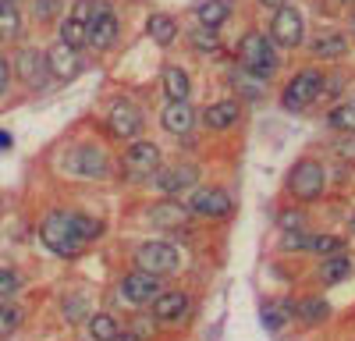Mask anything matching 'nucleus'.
<instances>
[{"instance_id":"obj_15","label":"nucleus","mask_w":355,"mask_h":341,"mask_svg":"<svg viewBox=\"0 0 355 341\" xmlns=\"http://www.w3.org/2000/svg\"><path fill=\"white\" fill-rule=\"evenodd\" d=\"M153 178H157V189H160L164 195H182L185 189H192V185L199 182V167H192V164H174V167H160Z\"/></svg>"},{"instance_id":"obj_28","label":"nucleus","mask_w":355,"mask_h":341,"mask_svg":"<svg viewBox=\"0 0 355 341\" xmlns=\"http://www.w3.org/2000/svg\"><path fill=\"white\" fill-rule=\"evenodd\" d=\"M327 125L341 135H355V100H345L338 103L331 114H327Z\"/></svg>"},{"instance_id":"obj_37","label":"nucleus","mask_w":355,"mask_h":341,"mask_svg":"<svg viewBox=\"0 0 355 341\" xmlns=\"http://www.w3.org/2000/svg\"><path fill=\"white\" fill-rule=\"evenodd\" d=\"M11 78H15V68H11V61L4 53H0V96L8 93V85H11Z\"/></svg>"},{"instance_id":"obj_8","label":"nucleus","mask_w":355,"mask_h":341,"mask_svg":"<svg viewBox=\"0 0 355 341\" xmlns=\"http://www.w3.org/2000/svg\"><path fill=\"white\" fill-rule=\"evenodd\" d=\"M64 167L78 178H107L110 175V160H107L103 146H75L68 153Z\"/></svg>"},{"instance_id":"obj_7","label":"nucleus","mask_w":355,"mask_h":341,"mask_svg":"<svg viewBox=\"0 0 355 341\" xmlns=\"http://www.w3.org/2000/svg\"><path fill=\"white\" fill-rule=\"evenodd\" d=\"M121 170L128 178H153L160 170V146L157 142H132L121 157Z\"/></svg>"},{"instance_id":"obj_24","label":"nucleus","mask_w":355,"mask_h":341,"mask_svg":"<svg viewBox=\"0 0 355 341\" xmlns=\"http://www.w3.org/2000/svg\"><path fill=\"white\" fill-rule=\"evenodd\" d=\"M231 8H234V0H202V4L196 8V18L206 28H217L231 18Z\"/></svg>"},{"instance_id":"obj_1","label":"nucleus","mask_w":355,"mask_h":341,"mask_svg":"<svg viewBox=\"0 0 355 341\" xmlns=\"http://www.w3.org/2000/svg\"><path fill=\"white\" fill-rule=\"evenodd\" d=\"M40 242L53 252V256H61V260H75V256H82L85 242L78 238L75 231V220H71V210H53L43 217L40 224Z\"/></svg>"},{"instance_id":"obj_12","label":"nucleus","mask_w":355,"mask_h":341,"mask_svg":"<svg viewBox=\"0 0 355 341\" xmlns=\"http://www.w3.org/2000/svg\"><path fill=\"white\" fill-rule=\"evenodd\" d=\"M117 36H121V21H117V15H114L110 4H100V8H96V18L89 21V43H85V46L110 50V46L117 43Z\"/></svg>"},{"instance_id":"obj_21","label":"nucleus","mask_w":355,"mask_h":341,"mask_svg":"<svg viewBox=\"0 0 355 341\" xmlns=\"http://www.w3.org/2000/svg\"><path fill=\"white\" fill-rule=\"evenodd\" d=\"M348 274H352V256H348L345 249L334 252V256H323V260H320V270H316L320 284H341Z\"/></svg>"},{"instance_id":"obj_19","label":"nucleus","mask_w":355,"mask_h":341,"mask_svg":"<svg viewBox=\"0 0 355 341\" xmlns=\"http://www.w3.org/2000/svg\"><path fill=\"white\" fill-rule=\"evenodd\" d=\"M189 217H192L189 203H178L174 195H171V199H164V203H157V207L150 210V220H153L157 227H182Z\"/></svg>"},{"instance_id":"obj_10","label":"nucleus","mask_w":355,"mask_h":341,"mask_svg":"<svg viewBox=\"0 0 355 341\" xmlns=\"http://www.w3.org/2000/svg\"><path fill=\"white\" fill-rule=\"evenodd\" d=\"M160 292H164V288H160V277L150 274V270H139V267H135L132 274L121 277V295H125L132 306H150Z\"/></svg>"},{"instance_id":"obj_33","label":"nucleus","mask_w":355,"mask_h":341,"mask_svg":"<svg viewBox=\"0 0 355 341\" xmlns=\"http://www.w3.org/2000/svg\"><path fill=\"white\" fill-rule=\"evenodd\" d=\"M306 249L316 252V256H334V252L345 249V242H341L338 235H309V245H306Z\"/></svg>"},{"instance_id":"obj_44","label":"nucleus","mask_w":355,"mask_h":341,"mask_svg":"<svg viewBox=\"0 0 355 341\" xmlns=\"http://www.w3.org/2000/svg\"><path fill=\"white\" fill-rule=\"evenodd\" d=\"M259 4H266V8H281V4H288V0H259Z\"/></svg>"},{"instance_id":"obj_30","label":"nucleus","mask_w":355,"mask_h":341,"mask_svg":"<svg viewBox=\"0 0 355 341\" xmlns=\"http://www.w3.org/2000/svg\"><path fill=\"white\" fill-rule=\"evenodd\" d=\"M25 320V313L15 306V302H0V338H11Z\"/></svg>"},{"instance_id":"obj_31","label":"nucleus","mask_w":355,"mask_h":341,"mask_svg":"<svg viewBox=\"0 0 355 341\" xmlns=\"http://www.w3.org/2000/svg\"><path fill=\"white\" fill-rule=\"evenodd\" d=\"M21 33V15L15 4H0V40H15Z\"/></svg>"},{"instance_id":"obj_6","label":"nucleus","mask_w":355,"mask_h":341,"mask_svg":"<svg viewBox=\"0 0 355 341\" xmlns=\"http://www.w3.org/2000/svg\"><path fill=\"white\" fill-rule=\"evenodd\" d=\"M189 210H192V217L224 220V217H231V210H234V199H231L224 189H217V185H206V189H196V192H192Z\"/></svg>"},{"instance_id":"obj_45","label":"nucleus","mask_w":355,"mask_h":341,"mask_svg":"<svg viewBox=\"0 0 355 341\" xmlns=\"http://www.w3.org/2000/svg\"><path fill=\"white\" fill-rule=\"evenodd\" d=\"M352 235H355V217H352Z\"/></svg>"},{"instance_id":"obj_23","label":"nucleus","mask_w":355,"mask_h":341,"mask_svg":"<svg viewBox=\"0 0 355 341\" xmlns=\"http://www.w3.org/2000/svg\"><path fill=\"white\" fill-rule=\"evenodd\" d=\"M160 85H164L167 100H189V93H192V82H189L185 68H178V64H167V68H164Z\"/></svg>"},{"instance_id":"obj_4","label":"nucleus","mask_w":355,"mask_h":341,"mask_svg":"<svg viewBox=\"0 0 355 341\" xmlns=\"http://www.w3.org/2000/svg\"><path fill=\"white\" fill-rule=\"evenodd\" d=\"M323 89H327V78H323L316 68H306V71H299L284 85L281 103H284V110H306V107H313L323 96Z\"/></svg>"},{"instance_id":"obj_47","label":"nucleus","mask_w":355,"mask_h":341,"mask_svg":"<svg viewBox=\"0 0 355 341\" xmlns=\"http://www.w3.org/2000/svg\"><path fill=\"white\" fill-rule=\"evenodd\" d=\"M345 4H355V0H345Z\"/></svg>"},{"instance_id":"obj_40","label":"nucleus","mask_w":355,"mask_h":341,"mask_svg":"<svg viewBox=\"0 0 355 341\" xmlns=\"http://www.w3.org/2000/svg\"><path fill=\"white\" fill-rule=\"evenodd\" d=\"M281 227L284 231H302V213H281Z\"/></svg>"},{"instance_id":"obj_9","label":"nucleus","mask_w":355,"mask_h":341,"mask_svg":"<svg viewBox=\"0 0 355 341\" xmlns=\"http://www.w3.org/2000/svg\"><path fill=\"white\" fill-rule=\"evenodd\" d=\"M306 36V21H302V11L299 8H288L281 4L274 11V21H270V40L281 43V46H299Z\"/></svg>"},{"instance_id":"obj_22","label":"nucleus","mask_w":355,"mask_h":341,"mask_svg":"<svg viewBox=\"0 0 355 341\" xmlns=\"http://www.w3.org/2000/svg\"><path fill=\"white\" fill-rule=\"evenodd\" d=\"M327 317H331V306H327V299H320V295H309V299L295 302V320L306 324V327H316Z\"/></svg>"},{"instance_id":"obj_42","label":"nucleus","mask_w":355,"mask_h":341,"mask_svg":"<svg viewBox=\"0 0 355 341\" xmlns=\"http://www.w3.org/2000/svg\"><path fill=\"white\" fill-rule=\"evenodd\" d=\"M117 341H142V334H135V331H121V334H117Z\"/></svg>"},{"instance_id":"obj_20","label":"nucleus","mask_w":355,"mask_h":341,"mask_svg":"<svg viewBox=\"0 0 355 341\" xmlns=\"http://www.w3.org/2000/svg\"><path fill=\"white\" fill-rule=\"evenodd\" d=\"M309 53L320 57V61H338V57L348 53V36L345 33H320L309 43Z\"/></svg>"},{"instance_id":"obj_16","label":"nucleus","mask_w":355,"mask_h":341,"mask_svg":"<svg viewBox=\"0 0 355 341\" xmlns=\"http://www.w3.org/2000/svg\"><path fill=\"white\" fill-rule=\"evenodd\" d=\"M46 64H50V75H53V78L71 82V78L82 71V57H78L75 46H68L64 40H57V43L46 50Z\"/></svg>"},{"instance_id":"obj_39","label":"nucleus","mask_w":355,"mask_h":341,"mask_svg":"<svg viewBox=\"0 0 355 341\" xmlns=\"http://www.w3.org/2000/svg\"><path fill=\"white\" fill-rule=\"evenodd\" d=\"M57 15V0H36V18L40 21H50Z\"/></svg>"},{"instance_id":"obj_11","label":"nucleus","mask_w":355,"mask_h":341,"mask_svg":"<svg viewBox=\"0 0 355 341\" xmlns=\"http://www.w3.org/2000/svg\"><path fill=\"white\" fill-rule=\"evenodd\" d=\"M15 75L28 85V89H43L46 85V78H50V64H46V53H40V50H33V46H25V50H18V57H15Z\"/></svg>"},{"instance_id":"obj_34","label":"nucleus","mask_w":355,"mask_h":341,"mask_svg":"<svg viewBox=\"0 0 355 341\" xmlns=\"http://www.w3.org/2000/svg\"><path fill=\"white\" fill-rule=\"evenodd\" d=\"M21 292V277L15 270H0V302H11Z\"/></svg>"},{"instance_id":"obj_14","label":"nucleus","mask_w":355,"mask_h":341,"mask_svg":"<svg viewBox=\"0 0 355 341\" xmlns=\"http://www.w3.org/2000/svg\"><path fill=\"white\" fill-rule=\"evenodd\" d=\"M150 306H153V317H157L160 324H178V320L189 317L192 299H189V292H182V288H171V292H160Z\"/></svg>"},{"instance_id":"obj_17","label":"nucleus","mask_w":355,"mask_h":341,"mask_svg":"<svg viewBox=\"0 0 355 341\" xmlns=\"http://www.w3.org/2000/svg\"><path fill=\"white\" fill-rule=\"evenodd\" d=\"M239 118H242V107L234 100H217L202 110V125L210 132H227V128L239 125Z\"/></svg>"},{"instance_id":"obj_3","label":"nucleus","mask_w":355,"mask_h":341,"mask_svg":"<svg viewBox=\"0 0 355 341\" xmlns=\"http://www.w3.org/2000/svg\"><path fill=\"white\" fill-rule=\"evenodd\" d=\"M323 185H327V170H323L320 160H309L302 157L299 164H291L288 170V192L302 203H313V199L323 195Z\"/></svg>"},{"instance_id":"obj_48","label":"nucleus","mask_w":355,"mask_h":341,"mask_svg":"<svg viewBox=\"0 0 355 341\" xmlns=\"http://www.w3.org/2000/svg\"><path fill=\"white\" fill-rule=\"evenodd\" d=\"M352 28H355V18H352Z\"/></svg>"},{"instance_id":"obj_27","label":"nucleus","mask_w":355,"mask_h":341,"mask_svg":"<svg viewBox=\"0 0 355 341\" xmlns=\"http://www.w3.org/2000/svg\"><path fill=\"white\" fill-rule=\"evenodd\" d=\"M85 327H89V338L93 341H117V334H121V324H117L110 313H93Z\"/></svg>"},{"instance_id":"obj_41","label":"nucleus","mask_w":355,"mask_h":341,"mask_svg":"<svg viewBox=\"0 0 355 341\" xmlns=\"http://www.w3.org/2000/svg\"><path fill=\"white\" fill-rule=\"evenodd\" d=\"M338 153H341V157H355V139H345V142H338Z\"/></svg>"},{"instance_id":"obj_18","label":"nucleus","mask_w":355,"mask_h":341,"mask_svg":"<svg viewBox=\"0 0 355 341\" xmlns=\"http://www.w3.org/2000/svg\"><path fill=\"white\" fill-rule=\"evenodd\" d=\"M160 125L171 132V135H189L192 125H196V110L189 107V100H171L160 114Z\"/></svg>"},{"instance_id":"obj_32","label":"nucleus","mask_w":355,"mask_h":341,"mask_svg":"<svg viewBox=\"0 0 355 341\" xmlns=\"http://www.w3.org/2000/svg\"><path fill=\"white\" fill-rule=\"evenodd\" d=\"M61 40L68 43V46H85L89 43V25H82V21H75V18H68L64 25H61Z\"/></svg>"},{"instance_id":"obj_36","label":"nucleus","mask_w":355,"mask_h":341,"mask_svg":"<svg viewBox=\"0 0 355 341\" xmlns=\"http://www.w3.org/2000/svg\"><path fill=\"white\" fill-rule=\"evenodd\" d=\"M234 82L242 85V93H245L249 100H256V96L263 93V78H259V75H252V71H245V68H242L239 75H234Z\"/></svg>"},{"instance_id":"obj_25","label":"nucleus","mask_w":355,"mask_h":341,"mask_svg":"<svg viewBox=\"0 0 355 341\" xmlns=\"http://www.w3.org/2000/svg\"><path fill=\"white\" fill-rule=\"evenodd\" d=\"M146 33H150V40L157 46H171L178 40V21L171 15H150V21H146Z\"/></svg>"},{"instance_id":"obj_13","label":"nucleus","mask_w":355,"mask_h":341,"mask_svg":"<svg viewBox=\"0 0 355 341\" xmlns=\"http://www.w3.org/2000/svg\"><path fill=\"white\" fill-rule=\"evenodd\" d=\"M107 125L117 139H135L142 128H146V118H142V110L132 103V100H117L107 114Z\"/></svg>"},{"instance_id":"obj_43","label":"nucleus","mask_w":355,"mask_h":341,"mask_svg":"<svg viewBox=\"0 0 355 341\" xmlns=\"http://www.w3.org/2000/svg\"><path fill=\"white\" fill-rule=\"evenodd\" d=\"M4 150H11V135L0 128V153H4Z\"/></svg>"},{"instance_id":"obj_5","label":"nucleus","mask_w":355,"mask_h":341,"mask_svg":"<svg viewBox=\"0 0 355 341\" xmlns=\"http://www.w3.org/2000/svg\"><path fill=\"white\" fill-rule=\"evenodd\" d=\"M135 267L139 270H150V274H157V277H167V274H174L178 267H182V252H178L171 242H142L139 249H135Z\"/></svg>"},{"instance_id":"obj_26","label":"nucleus","mask_w":355,"mask_h":341,"mask_svg":"<svg viewBox=\"0 0 355 341\" xmlns=\"http://www.w3.org/2000/svg\"><path fill=\"white\" fill-rule=\"evenodd\" d=\"M259 317H263V327L266 331H281L291 317H295V302H263V309H259Z\"/></svg>"},{"instance_id":"obj_29","label":"nucleus","mask_w":355,"mask_h":341,"mask_svg":"<svg viewBox=\"0 0 355 341\" xmlns=\"http://www.w3.org/2000/svg\"><path fill=\"white\" fill-rule=\"evenodd\" d=\"M71 220H75V231H78V238L89 245V242H96L100 235H103V220L100 217H89V213H71Z\"/></svg>"},{"instance_id":"obj_46","label":"nucleus","mask_w":355,"mask_h":341,"mask_svg":"<svg viewBox=\"0 0 355 341\" xmlns=\"http://www.w3.org/2000/svg\"><path fill=\"white\" fill-rule=\"evenodd\" d=\"M0 213H4V199H0Z\"/></svg>"},{"instance_id":"obj_38","label":"nucleus","mask_w":355,"mask_h":341,"mask_svg":"<svg viewBox=\"0 0 355 341\" xmlns=\"http://www.w3.org/2000/svg\"><path fill=\"white\" fill-rule=\"evenodd\" d=\"M309 245V231H288L284 235V249H306Z\"/></svg>"},{"instance_id":"obj_2","label":"nucleus","mask_w":355,"mask_h":341,"mask_svg":"<svg viewBox=\"0 0 355 341\" xmlns=\"http://www.w3.org/2000/svg\"><path fill=\"white\" fill-rule=\"evenodd\" d=\"M239 61L245 71L266 78V75H274L277 71V50H274V40L270 36H263V33H245L242 43H239Z\"/></svg>"},{"instance_id":"obj_35","label":"nucleus","mask_w":355,"mask_h":341,"mask_svg":"<svg viewBox=\"0 0 355 341\" xmlns=\"http://www.w3.org/2000/svg\"><path fill=\"white\" fill-rule=\"evenodd\" d=\"M189 40H192V46H196V50H210V53H214V50L220 46V40H217V33H214V28H206V25H199V28H196V33L189 36Z\"/></svg>"}]
</instances>
